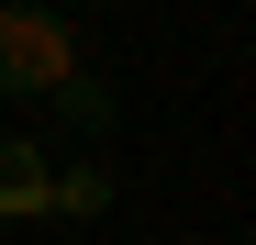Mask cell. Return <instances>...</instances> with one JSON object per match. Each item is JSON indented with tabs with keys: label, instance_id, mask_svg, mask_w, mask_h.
I'll return each instance as SVG.
<instances>
[{
	"label": "cell",
	"instance_id": "cell-1",
	"mask_svg": "<svg viewBox=\"0 0 256 245\" xmlns=\"http://www.w3.org/2000/svg\"><path fill=\"white\" fill-rule=\"evenodd\" d=\"M78 67H90V45H78L67 12H45V0H0V112H45Z\"/></svg>",
	"mask_w": 256,
	"mask_h": 245
},
{
	"label": "cell",
	"instance_id": "cell-2",
	"mask_svg": "<svg viewBox=\"0 0 256 245\" xmlns=\"http://www.w3.org/2000/svg\"><path fill=\"white\" fill-rule=\"evenodd\" d=\"M45 190H56V168L22 134H0V223H45Z\"/></svg>",
	"mask_w": 256,
	"mask_h": 245
},
{
	"label": "cell",
	"instance_id": "cell-3",
	"mask_svg": "<svg viewBox=\"0 0 256 245\" xmlns=\"http://www.w3.org/2000/svg\"><path fill=\"white\" fill-rule=\"evenodd\" d=\"M45 112L67 122V134H78V145H100V134H112V122H122V100H112V78H100V67H78V78H67V90L45 100Z\"/></svg>",
	"mask_w": 256,
	"mask_h": 245
},
{
	"label": "cell",
	"instance_id": "cell-4",
	"mask_svg": "<svg viewBox=\"0 0 256 245\" xmlns=\"http://www.w3.org/2000/svg\"><path fill=\"white\" fill-rule=\"evenodd\" d=\"M112 168H100V156H78V168H56V190H45V223H100L112 212Z\"/></svg>",
	"mask_w": 256,
	"mask_h": 245
},
{
	"label": "cell",
	"instance_id": "cell-5",
	"mask_svg": "<svg viewBox=\"0 0 256 245\" xmlns=\"http://www.w3.org/2000/svg\"><path fill=\"white\" fill-rule=\"evenodd\" d=\"M178 245H200V234H178Z\"/></svg>",
	"mask_w": 256,
	"mask_h": 245
}]
</instances>
